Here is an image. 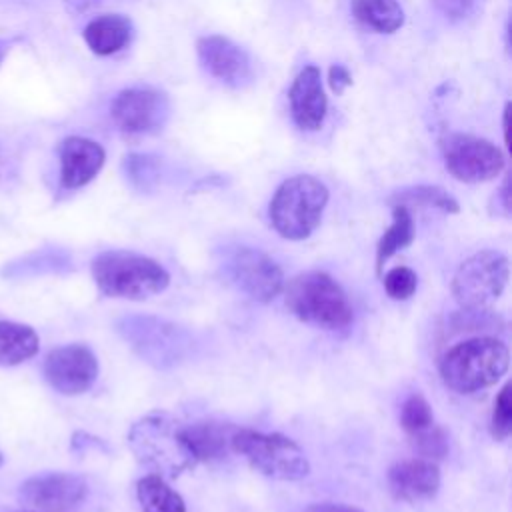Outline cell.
<instances>
[{"label": "cell", "instance_id": "30bf717a", "mask_svg": "<svg viewBox=\"0 0 512 512\" xmlns=\"http://www.w3.org/2000/svg\"><path fill=\"white\" fill-rule=\"evenodd\" d=\"M48 384L66 396L86 392L98 376V360L84 344H68L52 350L44 360Z\"/></svg>", "mask_w": 512, "mask_h": 512}, {"label": "cell", "instance_id": "836d02e7", "mask_svg": "<svg viewBox=\"0 0 512 512\" xmlns=\"http://www.w3.org/2000/svg\"><path fill=\"white\" fill-rule=\"evenodd\" d=\"M8 50H10V42L0 40V66H2V62H4V58H6V54H8Z\"/></svg>", "mask_w": 512, "mask_h": 512}, {"label": "cell", "instance_id": "44dd1931", "mask_svg": "<svg viewBox=\"0 0 512 512\" xmlns=\"http://www.w3.org/2000/svg\"><path fill=\"white\" fill-rule=\"evenodd\" d=\"M414 240V220L406 206L394 204L392 206V224L382 234L376 246V272L382 274L384 262L396 254L398 250H404Z\"/></svg>", "mask_w": 512, "mask_h": 512}, {"label": "cell", "instance_id": "7a4b0ae2", "mask_svg": "<svg viewBox=\"0 0 512 512\" xmlns=\"http://www.w3.org/2000/svg\"><path fill=\"white\" fill-rule=\"evenodd\" d=\"M92 278L104 296L128 300H146L160 294L170 282L164 266L128 250L98 254L92 260Z\"/></svg>", "mask_w": 512, "mask_h": 512}, {"label": "cell", "instance_id": "2e32d148", "mask_svg": "<svg viewBox=\"0 0 512 512\" xmlns=\"http://www.w3.org/2000/svg\"><path fill=\"white\" fill-rule=\"evenodd\" d=\"M388 488L396 500H430L440 488V470L428 458L402 460L388 470Z\"/></svg>", "mask_w": 512, "mask_h": 512}, {"label": "cell", "instance_id": "4316f807", "mask_svg": "<svg viewBox=\"0 0 512 512\" xmlns=\"http://www.w3.org/2000/svg\"><path fill=\"white\" fill-rule=\"evenodd\" d=\"M126 174L132 180L134 186L138 188H150V184L156 180L158 174V164L152 156L144 154H130L126 158Z\"/></svg>", "mask_w": 512, "mask_h": 512}, {"label": "cell", "instance_id": "277c9868", "mask_svg": "<svg viewBox=\"0 0 512 512\" xmlns=\"http://www.w3.org/2000/svg\"><path fill=\"white\" fill-rule=\"evenodd\" d=\"M328 188L314 176L298 174L284 180L270 200V222L288 240L308 238L320 224Z\"/></svg>", "mask_w": 512, "mask_h": 512}, {"label": "cell", "instance_id": "d6986e66", "mask_svg": "<svg viewBox=\"0 0 512 512\" xmlns=\"http://www.w3.org/2000/svg\"><path fill=\"white\" fill-rule=\"evenodd\" d=\"M38 346L40 340L34 328L20 322L0 320V366H16L30 360L36 356Z\"/></svg>", "mask_w": 512, "mask_h": 512}, {"label": "cell", "instance_id": "8992f818", "mask_svg": "<svg viewBox=\"0 0 512 512\" xmlns=\"http://www.w3.org/2000/svg\"><path fill=\"white\" fill-rule=\"evenodd\" d=\"M232 452L244 456L254 470L274 480H300L310 472L302 448L282 434L238 428L232 436Z\"/></svg>", "mask_w": 512, "mask_h": 512}, {"label": "cell", "instance_id": "d4e9b609", "mask_svg": "<svg viewBox=\"0 0 512 512\" xmlns=\"http://www.w3.org/2000/svg\"><path fill=\"white\" fill-rule=\"evenodd\" d=\"M382 284H384V290L388 292L390 298L406 300V298H410L416 292L418 278H416V274L410 268L396 266V268L388 270L382 276Z\"/></svg>", "mask_w": 512, "mask_h": 512}, {"label": "cell", "instance_id": "f1b7e54d", "mask_svg": "<svg viewBox=\"0 0 512 512\" xmlns=\"http://www.w3.org/2000/svg\"><path fill=\"white\" fill-rule=\"evenodd\" d=\"M432 2L448 20L466 18L476 4V0H432Z\"/></svg>", "mask_w": 512, "mask_h": 512}, {"label": "cell", "instance_id": "603a6c76", "mask_svg": "<svg viewBox=\"0 0 512 512\" xmlns=\"http://www.w3.org/2000/svg\"><path fill=\"white\" fill-rule=\"evenodd\" d=\"M390 204H400V206H426V208H438L442 212H448V214H456L460 208H458V202L442 188L438 186H414V188H406V190H400L396 192L392 198H390Z\"/></svg>", "mask_w": 512, "mask_h": 512}, {"label": "cell", "instance_id": "e575fe53", "mask_svg": "<svg viewBox=\"0 0 512 512\" xmlns=\"http://www.w3.org/2000/svg\"><path fill=\"white\" fill-rule=\"evenodd\" d=\"M2 462H4V456H2V452H0V466H2Z\"/></svg>", "mask_w": 512, "mask_h": 512}, {"label": "cell", "instance_id": "9a60e30c", "mask_svg": "<svg viewBox=\"0 0 512 512\" xmlns=\"http://www.w3.org/2000/svg\"><path fill=\"white\" fill-rule=\"evenodd\" d=\"M60 184L66 190L86 186L104 166V148L82 136H68L60 144Z\"/></svg>", "mask_w": 512, "mask_h": 512}, {"label": "cell", "instance_id": "ac0fdd59", "mask_svg": "<svg viewBox=\"0 0 512 512\" xmlns=\"http://www.w3.org/2000/svg\"><path fill=\"white\" fill-rule=\"evenodd\" d=\"M88 48L98 56H110L132 40V22L122 14H104L88 22L84 28Z\"/></svg>", "mask_w": 512, "mask_h": 512}, {"label": "cell", "instance_id": "4dcf8cb0", "mask_svg": "<svg viewBox=\"0 0 512 512\" xmlns=\"http://www.w3.org/2000/svg\"><path fill=\"white\" fill-rule=\"evenodd\" d=\"M306 512H362L354 506L348 504H334V502H322V504H312Z\"/></svg>", "mask_w": 512, "mask_h": 512}, {"label": "cell", "instance_id": "f546056e", "mask_svg": "<svg viewBox=\"0 0 512 512\" xmlns=\"http://www.w3.org/2000/svg\"><path fill=\"white\" fill-rule=\"evenodd\" d=\"M328 82H330V88L336 92V94H342L350 84H352V74L346 66L342 64H334L330 66L328 70Z\"/></svg>", "mask_w": 512, "mask_h": 512}, {"label": "cell", "instance_id": "5bb4252c", "mask_svg": "<svg viewBox=\"0 0 512 512\" xmlns=\"http://www.w3.org/2000/svg\"><path fill=\"white\" fill-rule=\"evenodd\" d=\"M288 100H290L292 120L300 130H306V132L320 130L326 118L328 102L322 88L318 66L310 64L298 72V76L290 86Z\"/></svg>", "mask_w": 512, "mask_h": 512}, {"label": "cell", "instance_id": "83f0119b", "mask_svg": "<svg viewBox=\"0 0 512 512\" xmlns=\"http://www.w3.org/2000/svg\"><path fill=\"white\" fill-rule=\"evenodd\" d=\"M414 438V446L418 448V452L432 460V458H444L448 452V442H446V434L438 428V426H430L418 434L412 436Z\"/></svg>", "mask_w": 512, "mask_h": 512}, {"label": "cell", "instance_id": "e0dca14e", "mask_svg": "<svg viewBox=\"0 0 512 512\" xmlns=\"http://www.w3.org/2000/svg\"><path fill=\"white\" fill-rule=\"evenodd\" d=\"M238 426L224 422H196L182 426V438L194 462H210L232 452V436Z\"/></svg>", "mask_w": 512, "mask_h": 512}, {"label": "cell", "instance_id": "484cf974", "mask_svg": "<svg viewBox=\"0 0 512 512\" xmlns=\"http://www.w3.org/2000/svg\"><path fill=\"white\" fill-rule=\"evenodd\" d=\"M490 432L496 440H506L512 432V400H510V384H506L496 400H494V410H492V420H490Z\"/></svg>", "mask_w": 512, "mask_h": 512}, {"label": "cell", "instance_id": "cb8c5ba5", "mask_svg": "<svg viewBox=\"0 0 512 512\" xmlns=\"http://www.w3.org/2000/svg\"><path fill=\"white\" fill-rule=\"evenodd\" d=\"M400 424L410 436H414L434 424L430 404L426 402V398L422 394H410L406 398V402L402 404V412H400Z\"/></svg>", "mask_w": 512, "mask_h": 512}, {"label": "cell", "instance_id": "7402d4cb", "mask_svg": "<svg viewBox=\"0 0 512 512\" xmlns=\"http://www.w3.org/2000/svg\"><path fill=\"white\" fill-rule=\"evenodd\" d=\"M136 496L142 512H186L182 496L156 474H148L138 480Z\"/></svg>", "mask_w": 512, "mask_h": 512}, {"label": "cell", "instance_id": "d6a6232c", "mask_svg": "<svg viewBox=\"0 0 512 512\" xmlns=\"http://www.w3.org/2000/svg\"><path fill=\"white\" fill-rule=\"evenodd\" d=\"M508 114H510V104H506V108H504V116H502V130H504V140L508 142Z\"/></svg>", "mask_w": 512, "mask_h": 512}, {"label": "cell", "instance_id": "7c38bea8", "mask_svg": "<svg viewBox=\"0 0 512 512\" xmlns=\"http://www.w3.org/2000/svg\"><path fill=\"white\" fill-rule=\"evenodd\" d=\"M232 278L252 300L270 302L284 288L280 266L260 250L240 248L230 260Z\"/></svg>", "mask_w": 512, "mask_h": 512}, {"label": "cell", "instance_id": "1f68e13d", "mask_svg": "<svg viewBox=\"0 0 512 512\" xmlns=\"http://www.w3.org/2000/svg\"><path fill=\"white\" fill-rule=\"evenodd\" d=\"M64 2H66L68 10H72V12H86L100 4V0H64Z\"/></svg>", "mask_w": 512, "mask_h": 512}, {"label": "cell", "instance_id": "6da1fadb", "mask_svg": "<svg viewBox=\"0 0 512 512\" xmlns=\"http://www.w3.org/2000/svg\"><path fill=\"white\" fill-rule=\"evenodd\" d=\"M510 354L502 340L478 336L444 352L440 376L458 394H472L496 384L508 370Z\"/></svg>", "mask_w": 512, "mask_h": 512}, {"label": "cell", "instance_id": "5b68a950", "mask_svg": "<svg viewBox=\"0 0 512 512\" xmlns=\"http://www.w3.org/2000/svg\"><path fill=\"white\" fill-rule=\"evenodd\" d=\"M128 442L136 458L162 478H176L182 470L196 464L184 444L180 422L168 414H150L136 422Z\"/></svg>", "mask_w": 512, "mask_h": 512}, {"label": "cell", "instance_id": "ba28073f", "mask_svg": "<svg viewBox=\"0 0 512 512\" xmlns=\"http://www.w3.org/2000/svg\"><path fill=\"white\" fill-rule=\"evenodd\" d=\"M440 152L446 170L462 182H484L498 176L504 168L502 150L490 140L448 132L440 138Z\"/></svg>", "mask_w": 512, "mask_h": 512}, {"label": "cell", "instance_id": "3957f363", "mask_svg": "<svg viewBox=\"0 0 512 512\" xmlns=\"http://www.w3.org/2000/svg\"><path fill=\"white\" fill-rule=\"evenodd\" d=\"M284 300L296 318L326 330L346 328L354 318L342 286L326 272L310 270L294 276L284 288Z\"/></svg>", "mask_w": 512, "mask_h": 512}, {"label": "cell", "instance_id": "52a82bcc", "mask_svg": "<svg viewBox=\"0 0 512 512\" xmlns=\"http://www.w3.org/2000/svg\"><path fill=\"white\" fill-rule=\"evenodd\" d=\"M508 272V258L502 252L480 250L458 266L450 288L462 308L484 310L502 294Z\"/></svg>", "mask_w": 512, "mask_h": 512}, {"label": "cell", "instance_id": "9c48e42d", "mask_svg": "<svg viewBox=\"0 0 512 512\" xmlns=\"http://www.w3.org/2000/svg\"><path fill=\"white\" fill-rule=\"evenodd\" d=\"M170 112L164 92L150 86H136L118 92L110 104V116L124 134H150L158 130Z\"/></svg>", "mask_w": 512, "mask_h": 512}, {"label": "cell", "instance_id": "4fadbf2b", "mask_svg": "<svg viewBox=\"0 0 512 512\" xmlns=\"http://www.w3.org/2000/svg\"><path fill=\"white\" fill-rule=\"evenodd\" d=\"M198 58L210 76L224 82L226 86L240 88L250 82L252 66L246 50L234 44L230 38L212 34L202 36L196 42Z\"/></svg>", "mask_w": 512, "mask_h": 512}, {"label": "cell", "instance_id": "8fae6325", "mask_svg": "<svg viewBox=\"0 0 512 512\" xmlns=\"http://www.w3.org/2000/svg\"><path fill=\"white\" fill-rule=\"evenodd\" d=\"M88 486L80 476L50 472L22 482L18 498L40 512H70L86 498Z\"/></svg>", "mask_w": 512, "mask_h": 512}, {"label": "cell", "instance_id": "ffe728a7", "mask_svg": "<svg viewBox=\"0 0 512 512\" xmlns=\"http://www.w3.org/2000/svg\"><path fill=\"white\" fill-rule=\"evenodd\" d=\"M350 10L358 22L380 34H392L404 24L398 0H352Z\"/></svg>", "mask_w": 512, "mask_h": 512}]
</instances>
